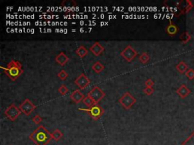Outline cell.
I'll list each match as a JSON object with an SVG mask.
<instances>
[{"instance_id":"cell-1","label":"cell","mask_w":194,"mask_h":145,"mask_svg":"<svg viewBox=\"0 0 194 145\" xmlns=\"http://www.w3.org/2000/svg\"><path fill=\"white\" fill-rule=\"evenodd\" d=\"M30 138L37 145H45L50 142L52 138L51 134L44 126H39L30 134Z\"/></svg>"},{"instance_id":"cell-2","label":"cell","mask_w":194,"mask_h":145,"mask_svg":"<svg viewBox=\"0 0 194 145\" xmlns=\"http://www.w3.org/2000/svg\"><path fill=\"white\" fill-rule=\"evenodd\" d=\"M1 68L4 70L5 73L13 82L17 80V79L21 76L24 72L22 69L21 63L18 61H14V60L10 61L6 67H1Z\"/></svg>"},{"instance_id":"cell-3","label":"cell","mask_w":194,"mask_h":145,"mask_svg":"<svg viewBox=\"0 0 194 145\" xmlns=\"http://www.w3.org/2000/svg\"><path fill=\"white\" fill-rule=\"evenodd\" d=\"M118 101L125 110H130L136 102V99L130 92L127 91L119 98Z\"/></svg>"},{"instance_id":"cell-4","label":"cell","mask_w":194,"mask_h":145,"mask_svg":"<svg viewBox=\"0 0 194 145\" xmlns=\"http://www.w3.org/2000/svg\"><path fill=\"white\" fill-rule=\"evenodd\" d=\"M21 111L17 107L15 104H11L10 106L8 107L6 110L4 111V114L7 118H9L11 121H15L17 118L21 114Z\"/></svg>"},{"instance_id":"cell-5","label":"cell","mask_w":194,"mask_h":145,"mask_svg":"<svg viewBox=\"0 0 194 145\" xmlns=\"http://www.w3.org/2000/svg\"><path fill=\"white\" fill-rule=\"evenodd\" d=\"M80 110L86 111L89 113V115H90V117L91 118H93V119H95V120H97L99 118H101V117L104 113L103 108L100 105H99V104H95L94 106L91 107H90L88 109L80 108Z\"/></svg>"},{"instance_id":"cell-6","label":"cell","mask_w":194,"mask_h":145,"mask_svg":"<svg viewBox=\"0 0 194 145\" xmlns=\"http://www.w3.org/2000/svg\"><path fill=\"white\" fill-rule=\"evenodd\" d=\"M87 96H89V97H90L91 99H93L96 104H98V103H99V102L106 96V93H105L99 86H96H96L93 87V89H92V90L87 94Z\"/></svg>"},{"instance_id":"cell-7","label":"cell","mask_w":194,"mask_h":145,"mask_svg":"<svg viewBox=\"0 0 194 145\" xmlns=\"http://www.w3.org/2000/svg\"><path fill=\"white\" fill-rule=\"evenodd\" d=\"M137 54H138L137 52L131 46H127L121 52V55L127 62H131L137 56Z\"/></svg>"},{"instance_id":"cell-8","label":"cell","mask_w":194,"mask_h":145,"mask_svg":"<svg viewBox=\"0 0 194 145\" xmlns=\"http://www.w3.org/2000/svg\"><path fill=\"white\" fill-rule=\"evenodd\" d=\"M36 107H37L35 106L34 104L32 103V101L30 99H28V98L24 100V101L21 103L19 106V109L21 110V111L26 116L30 115V113L34 111Z\"/></svg>"},{"instance_id":"cell-9","label":"cell","mask_w":194,"mask_h":145,"mask_svg":"<svg viewBox=\"0 0 194 145\" xmlns=\"http://www.w3.org/2000/svg\"><path fill=\"white\" fill-rule=\"evenodd\" d=\"M74 83L80 89H86L90 84V80L84 73H81L74 81Z\"/></svg>"},{"instance_id":"cell-10","label":"cell","mask_w":194,"mask_h":145,"mask_svg":"<svg viewBox=\"0 0 194 145\" xmlns=\"http://www.w3.org/2000/svg\"><path fill=\"white\" fill-rule=\"evenodd\" d=\"M84 95H83L81 92H80V90H75L74 91H73L72 93L70 95V98H71L72 101H73L76 104H79L81 101H83V100L84 98Z\"/></svg>"},{"instance_id":"cell-11","label":"cell","mask_w":194,"mask_h":145,"mask_svg":"<svg viewBox=\"0 0 194 145\" xmlns=\"http://www.w3.org/2000/svg\"><path fill=\"white\" fill-rule=\"evenodd\" d=\"M104 50H105V48H104L103 46H102L101 45H100V43L98 42H95V43L93 44V46L90 48V51L95 56H99V55L104 52Z\"/></svg>"},{"instance_id":"cell-12","label":"cell","mask_w":194,"mask_h":145,"mask_svg":"<svg viewBox=\"0 0 194 145\" xmlns=\"http://www.w3.org/2000/svg\"><path fill=\"white\" fill-rule=\"evenodd\" d=\"M178 30H179L178 26L176 24H173L171 21L169 22V24H168V26H166V28H165L166 33L168 35H169V36H175L178 32Z\"/></svg>"},{"instance_id":"cell-13","label":"cell","mask_w":194,"mask_h":145,"mask_svg":"<svg viewBox=\"0 0 194 145\" xmlns=\"http://www.w3.org/2000/svg\"><path fill=\"white\" fill-rule=\"evenodd\" d=\"M190 92H191L190 90L185 85H181L176 91V93L179 95L181 98H185L186 97H187L190 95Z\"/></svg>"},{"instance_id":"cell-14","label":"cell","mask_w":194,"mask_h":145,"mask_svg":"<svg viewBox=\"0 0 194 145\" xmlns=\"http://www.w3.org/2000/svg\"><path fill=\"white\" fill-rule=\"evenodd\" d=\"M55 61L61 66H65L68 62L69 58L64 52H61L58 55H56V58H55Z\"/></svg>"},{"instance_id":"cell-15","label":"cell","mask_w":194,"mask_h":145,"mask_svg":"<svg viewBox=\"0 0 194 145\" xmlns=\"http://www.w3.org/2000/svg\"><path fill=\"white\" fill-rule=\"evenodd\" d=\"M188 69H189V68H188L187 64L183 61H180L179 63L176 65V70H177V71L179 72L181 74L186 73V72L187 71Z\"/></svg>"},{"instance_id":"cell-16","label":"cell","mask_w":194,"mask_h":145,"mask_svg":"<svg viewBox=\"0 0 194 145\" xmlns=\"http://www.w3.org/2000/svg\"><path fill=\"white\" fill-rule=\"evenodd\" d=\"M75 53L79 58H84V57L88 54V50L86 49L85 46H80L75 51Z\"/></svg>"},{"instance_id":"cell-17","label":"cell","mask_w":194,"mask_h":145,"mask_svg":"<svg viewBox=\"0 0 194 145\" xmlns=\"http://www.w3.org/2000/svg\"><path fill=\"white\" fill-rule=\"evenodd\" d=\"M104 69H105V66L102 64L99 61H97V62L94 63L92 66V70L96 73H100Z\"/></svg>"},{"instance_id":"cell-18","label":"cell","mask_w":194,"mask_h":145,"mask_svg":"<svg viewBox=\"0 0 194 145\" xmlns=\"http://www.w3.org/2000/svg\"><path fill=\"white\" fill-rule=\"evenodd\" d=\"M82 102L86 107H89V108L91 107L94 106L95 104H96L95 102H94V101H93V99H91L89 96H86V97H84Z\"/></svg>"},{"instance_id":"cell-19","label":"cell","mask_w":194,"mask_h":145,"mask_svg":"<svg viewBox=\"0 0 194 145\" xmlns=\"http://www.w3.org/2000/svg\"><path fill=\"white\" fill-rule=\"evenodd\" d=\"M180 39H181V41L182 42L183 44H186L191 39V36L189 34V32H184L183 34L181 36Z\"/></svg>"},{"instance_id":"cell-20","label":"cell","mask_w":194,"mask_h":145,"mask_svg":"<svg viewBox=\"0 0 194 145\" xmlns=\"http://www.w3.org/2000/svg\"><path fill=\"white\" fill-rule=\"evenodd\" d=\"M139 60L141 63L146 64L149 61V55L147 54V52H142L139 57Z\"/></svg>"},{"instance_id":"cell-21","label":"cell","mask_w":194,"mask_h":145,"mask_svg":"<svg viewBox=\"0 0 194 145\" xmlns=\"http://www.w3.org/2000/svg\"><path fill=\"white\" fill-rule=\"evenodd\" d=\"M181 145H194V132H193L192 134L181 144Z\"/></svg>"},{"instance_id":"cell-22","label":"cell","mask_w":194,"mask_h":145,"mask_svg":"<svg viewBox=\"0 0 194 145\" xmlns=\"http://www.w3.org/2000/svg\"><path fill=\"white\" fill-rule=\"evenodd\" d=\"M51 135H52V139H54L55 141H58V140L61 139V138L62 137L63 134L58 129H56L54 132H52V134H51Z\"/></svg>"},{"instance_id":"cell-23","label":"cell","mask_w":194,"mask_h":145,"mask_svg":"<svg viewBox=\"0 0 194 145\" xmlns=\"http://www.w3.org/2000/svg\"><path fill=\"white\" fill-rule=\"evenodd\" d=\"M57 76L58 77V79L62 81H65L66 79L68 78V74L66 73L65 70H62L58 74H57Z\"/></svg>"},{"instance_id":"cell-24","label":"cell","mask_w":194,"mask_h":145,"mask_svg":"<svg viewBox=\"0 0 194 145\" xmlns=\"http://www.w3.org/2000/svg\"><path fill=\"white\" fill-rule=\"evenodd\" d=\"M58 92H59V94H60L61 95L64 96L68 92V89L65 86V85H62L59 87V89H58Z\"/></svg>"},{"instance_id":"cell-25","label":"cell","mask_w":194,"mask_h":145,"mask_svg":"<svg viewBox=\"0 0 194 145\" xmlns=\"http://www.w3.org/2000/svg\"><path fill=\"white\" fill-rule=\"evenodd\" d=\"M186 76L190 80L194 79V70L192 68H189L188 70L186 72Z\"/></svg>"},{"instance_id":"cell-26","label":"cell","mask_w":194,"mask_h":145,"mask_svg":"<svg viewBox=\"0 0 194 145\" xmlns=\"http://www.w3.org/2000/svg\"><path fill=\"white\" fill-rule=\"evenodd\" d=\"M32 121L34 122L36 125H39V124L41 123V122L43 121V119H42V117L39 116V115H36L34 117H33L32 118Z\"/></svg>"},{"instance_id":"cell-27","label":"cell","mask_w":194,"mask_h":145,"mask_svg":"<svg viewBox=\"0 0 194 145\" xmlns=\"http://www.w3.org/2000/svg\"><path fill=\"white\" fill-rule=\"evenodd\" d=\"M143 92L144 94H146L147 95H153V92H154V89L153 88H149V87H146L144 89H143Z\"/></svg>"},{"instance_id":"cell-28","label":"cell","mask_w":194,"mask_h":145,"mask_svg":"<svg viewBox=\"0 0 194 145\" xmlns=\"http://www.w3.org/2000/svg\"><path fill=\"white\" fill-rule=\"evenodd\" d=\"M145 85H146V87H149V88H153V86L154 85V82L152 81V79H148L146 82H145Z\"/></svg>"},{"instance_id":"cell-29","label":"cell","mask_w":194,"mask_h":145,"mask_svg":"<svg viewBox=\"0 0 194 145\" xmlns=\"http://www.w3.org/2000/svg\"><path fill=\"white\" fill-rule=\"evenodd\" d=\"M193 132H194V131H193Z\"/></svg>"}]
</instances>
